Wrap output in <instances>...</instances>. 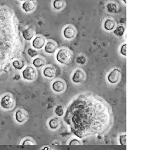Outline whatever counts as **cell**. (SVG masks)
<instances>
[{"label":"cell","mask_w":145,"mask_h":150,"mask_svg":"<svg viewBox=\"0 0 145 150\" xmlns=\"http://www.w3.org/2000/svg\"><path fill=\"white\" fill-rule=\"evenodd\" d=\"M99 100L80 98L73 102L69 111V123L80 137L102 133L109 122L108 110Z\"/></svg>","instance_id":"cell-1"},{"label":"cell","mask_w":145,"mask_h":150,"mask_svg":"<svg viewBox=\"0 0 145 150\" xmlns=\"http://www.w3.org/2000/svg\"><path fill=\"white\" fill-rule=\"evenodd\" d=\"M56 58L59 63L61 64H67L71 60L72 54L68 50L62 48L57 52Z\"/></svg>","instance_id":"cell-2"},{"label":"cell","mask_w":145,"mask_h":150,"mask_svg":"<svg viewBox=\"0 0 145 150\" xmlns=\"http://www.w3.org/2000/svg\"><path fill=\"white\" fill-rule=\"evenodd\" d=\"M15 105V101L10 95H5L0 99V106L5 110H9Z\"/></svg>","instance_id":"cell-3"},{"label":"cell","mask_w":145,"mask_h":150,"mask_svg":"<svg viewBox=\"0 0 145 150\" xmlns=\"http://www.w3.org/2000/svg\"><path fill=\"white\" fill-rule=\"evenodd\" d=\"M37 76V73L35 69L31 67H26L22 71V77L26 81H31L35 79Z\"/></svg>","instance_id":"cell-4"},{"label":"cell","mask_w":145,"mask_h":150,"mask_svg":"<svg viewBox=\"0 0 145 150\" xmlns=\"http://www.w3.org/2000/svg\"><path fill=\"white\" fill-rule=\"evenodd\" d=\"M121 76V71L118 69H115L108 74L107 80L111 84H115L119 81Z\"/></svg>","instance_id":"cell-5"},{"label":"cell","mask_w":145,"mask_h":150,"mask_svg":"<svg viewBox=\"0 0 145 150\" xmlns=\"http://www.w3.org/2000/svg\"><path fill=\"white\" fill-rule=\"evenodd\" d=\"M45 44V39L41 36L36 37L32 41V46L35 50H39L43 48Z\"/></svg>","instance_id":"cell-6"},{"label":"cell","mask_w":145,"mask_h":150,"mask_svg":"<svg viewBox=\"0 0 145 150\" xmlns=\"http://www.w3.org/2000/svg\"><path fill=\"white\" fill-rule=\"evenodd\" d=\"M35 3L33 1L27 0L25 1L22 4V8L25 13H30L34 10L35 8Z\"/></svg>","instance_id":"cell-7"},{"label":"cell","mask_w":145,"mask_h":150,"mask_svg":"<svg viewBox=\"0 0 145 150\" xmlns=\"http://www.w3.org/2000/svg\"><path fill=\"white\" fill-rule=\"evenodd\" d=\"M51 87H52V90L56 93H60L63 92L65 88L64 82L60 80H57L54 81L52 83Z\"/></svg>","instance_id":"cell-8"},{"label":"cell","mask_w":145,"mask_h":150,"mask_svg":"<svg viewBox=\"0 0 145 150\" xmlns=\"http://www.w3.org/2000/svg\"><path fill=\"white\" fill-rule=\"evenodd\" d=\"M84 74L82 71L80 69H77L73 74L72 77V81L75 83H80L84 80Z\"/></svg>","instance_id":"cell-9"},{"label":"cell","mask_w":145,"mask_h":150,"mask_svg":"<svg viewBox=\"0 0 145 150\" xmlns=\"http://www.w3.org/2000/svg\"><path fill=\"white\" fill-rule=\"evenodd\" d=\"M35 35V33L33 28L31 27H28L24 29L22 32V36L26 41H30L33 39Z\"/></svg>","instance_id":"cell-10"},{"label":"cell","mask_w":145,"mask_h":150,"mask_svg":"<svg viewBox=\"0 0 145 150\" xmlns=\"http://www.w3.org/2000/svg\"><path fill=\"white\" fill-rule=\"evenodd\" d=\"M26 114L21 109H18L15 112V119L17 122L19 123H23L26 121Z\"/></svg>","instance_id":"cell-11"},{"label":"cell","mask_w":145,"mask_h":150,"mask_svg":"<svg viewBox=\"0 0 145 150\" xmlns=\"http://www.w3.org/2000/svg\"><path fill=\"white\" fill-rule=\"evenodd\" d=\"M63 35L67 39H72L75 35V30L72 27L67 26L63 30Z\"/></svg>","instance_id":"cell-12"},{"label":"cell","mask_w":145,"mask_h":150,"mask_svg":"<svg viewBox=\"0 0 145 150\" xmlns=\"http://www.w3.org/2000/svg\"><path fill=\"white\" fill-rule=\"evenodd\" d=\"M56 46L52 42H47L44 46V50L48 54H52L56 50Z\"/></svg>","instance_id":"cell-13"},{"label":"cell","mask_w":145,"mask_h":150,"mask_svg":"<svg viewBox=\"0 0 145 150\" xmlns=\"http://www.w3.org/2000/svg\"><path fill=\"white\" fill-rule=\"evenodd\" d=\"M44 76L48 78H52L54 77L56 75V71L53 68L51 67H46L44 69L43 71Z\"/></svg>","instance_id":"cell-14"},{"label":"cell","mask_w":145,"mask_h":150,"mask_svg":"<svg viewBox=\"0 0 145 150\" xmlns=\"http://www.w3.org/2000/svg\"><path fill=\"white\" fill-rule=\"evenodd\" d=\"M115 27V23L113 20L111 19H108L105 21L104 24V28L106 30L111 31L114 29Z\"/></svg>","instance_id":"cell-15"},{"label":"cell","mask_w":145,"mask_h":150,"mask_svg":"<svg viewBox=\"0 0 145 150\" xmlns=\"http://www.w3.org/2000/svg\"><path fill=\"white\" fill-rule=\"evenodd\" d=\"M12 65L14 69L18 71H21L25 67V63L22 60H15L12 63Z\"/></svg>","instance_id":"cell-16"},{"label":"cell","mask_w":145,"mask_h":150,"mask_svg":"<svg viewBox=\"0 0 145 150\" xmlns=\"http://www.w3.org/2000/svg\"><path fill=\"white\" fill-rule=\"evenodd\" d=\"M45 64V61L41 58H36L32 61V65L35 68H40Z\"/></svg>","instance_id":"cell-17"},{"label":"cell","mask_w":145,"mask_h":150,"mask_svg":"<svg viewBox=\"0 0 145 150\" xmlns=\"http://www.w3.org/2000/svg\"><path fill=\"white\" fill-rule=\"evenodd\" d=\"M64 2L61 0H56L53 2V7L55 9L59 11L64 7Z\"/></svg>","instance_id":"cell-18"},{"label":"cell","mask_w":145,"mask_h":150,"mask_svg":"<svg viewBox=\"0 0 145 150\" xmlns=\"http://www.w3.org/2000/svg\"><path fill=\"white\" fill-rule=\"evenodd\" d=\"M58 125H59L58 121L56 118H52L49 122V126L51 129H58Z\"/></svg>","instance_id":"cell-19"},{"label":"cell","mask_w":145,"mask_h":150,"mask_svg":"<svg viewBox=\"0 0 145 150\" xmlns=\"http://www.w3.org/2000/svg\"><path fill=\"white\" fill-rule=\"evenodd\" d=\"M125 28L122 26H120L118 27H117L116 29L114 30V34L115 35L118 36V37H121L125 33Z\"/></svg>","instance_id":"cell-20"},{"label":"cell","mask_w":145,"mask_h":150,"mask_svg":"<svg viewBox=\"0 0 145 150\" xmlns=\"http://www.w3.org/2000/svg\"><path fill=\"white\" fill-rule=\"evenodd\" d=\"M107 9L109 13H115L117 11V7L116 5L114 3H110L107 5Z\"/></svg>","instance_id":"cell-21"},{"label":"cell","mask_w":145,"mask_h":150,"mask_svg":"<svg viewBox=\"0 0 145 150\" xmlns=\"http://www.w3.org/2000/svg\"><path fill=\"white\" fill-rule=\"evenodd\" d=\"M55 113L58 116L61 117L64 114V109L62 106L61 105H58L56 107V108H55L54 110Z\"/></svg>","instance_id":"cell-22"},{"label":"cell","mask_w":145,"mask_h":150,"mask_svg":"<svg viewBox=\"0 0 145 150\" xmlns=\"http://www.w3.org/2000/svg\"><path fill=\"white\" fill-rule=\"evenodd\" d=\"M27 54H28V56H29L30 57H31V58H34V57H35L37 56V54H38V52H37V51L34 50V49H33V48H29L28 49V50H27Z\"/></svg>","instance_id":"cell-23"},{"label":"cell","mask_w":145,"mask_h":150,"mask_svg":"<svg viewBox=\"0 0 145 150\" xmlns=\"http://www.w3.org/2000/svg\"><path fill=\"white\" fill-rule=\"evenodd\" d=\"M76 62L79 64H85L86 62V58L84 56L81 55V56H80L77 58Z\"/></svg>","instance_id":"cell-24"},{"label":"cell","mask_w":145,"mask_h":150,"mask_svg":"<svg viewBox=\"0 0 145 150\" xmlns=\"http://www.w3.org/2000/svg\"><path fill=\"white\" fill-rule=\"evenodd\" d=\"M126 44H123L120 47V54L124 56H126Z\"/></svg>","instance_id":"cell-25"},{"label":"cell","mask_w":145,"mask_h":150,"mask_svg":"<svg viewBox=\"0 0 145 150\" xmlns=\"http://www.w3.org/2000/svg\"><path fill=\"white\" fill-rule=\"evenodd\" d=\"M22 144L23 145H32L33 144L31 140L29 139H26L23 142Z\"/></svg>","instance_id":"cell-26"}]
</instances>
